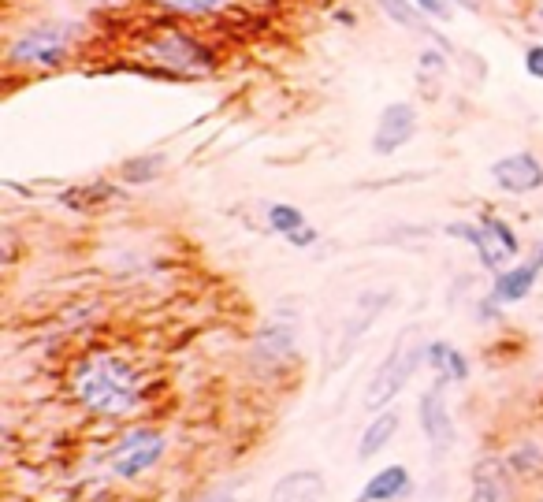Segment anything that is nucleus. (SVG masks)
Returning a JSON list of instances; mask_svg holds the SVG:
<instances>
[{
  "label": "nucleus",
  "mask_w": 543,
  "mask_h": 502,
  "mask_svg": "<svg viewBox=\"0 0 543 502\" xmlns=\"http://www.w3.org/2000/svg\"><path fill=\"white\" fill-rule=\"evenodd\" d=\"M75 395L86 410L120 417L138 406V387H134V369L123 357H93L75 376Z\"/></svg>",
  "instance_id": "1"
},
{
  "label": "nucleus",
  "mask_w": 543,
  "mask_h": 502,
  "mask_svg": "<svg viewBox=\"0 0 543 502\" xmlns=\"http://www.w3.org/2000/svg\"><path fill=\"white\" fill-rule=\"evenodd\" d=\"M75 41H79V30L71 27V23H38V27H27L23 34L12 38L8 64L34 67V71H53V67L71 60Z\"/></svg>",
  "instance_id": "2"
},
{
  "label": "nucleus",
  "mask_w": 543,
  "mask_h": 502,
  "mask_svg": "<svg viewBox=\"0 0 543 502\" xmlns=\"http://www.w3.org/2000/svg\"><path fill=\"white\" fill-rule=\"evenodd\" d=\"M421 361H428V343H413L410 335H402L395 343V350L387 354L384 365L372 372L369 387H365V406L369 410H384L391 398L406 391L413 372L421 369Z\"/></svg>",
  "instance_id": "3"
},
{
  "label": "nucleus",
  "mask_w": 543,
  "mask_h": 502,
  "mask_svg": "<svg viewBox=\"0 0 543 502\" xmlns=\"http://www.w3.org/2000/svg\"><path fill=\"white\" fill-rule=\"evenodd\" d=\"M146 60L168 67L175 75H205L212 67V49L186 30H157V38L146 41Z\"/></svg>",
  "instance_id": "4"
},
{
  "label": "nucleus",
  "mask_w": 543,
  "mask_h": 502,
  "mask_svg": "<svg viewBox=\"0 0 543 502\" xmlns=\"http://www.w3.org/2000/svg\"><path fill=\"white\" fill-rule=\"evenodd\" d=\"M160 454H164V436L153 428H134L112 450V473L120 480H134L138 473H146L149 465H157Z\"/></svg>",
  "instance_id": "5"
},
{
  "label": "nucleus",
  "mask_w": 543,
  "mask_h": 502,
  "mask_svg": "<svg viewBox=\"0 0 543 502\" xmlns=\"http://www.w3.org/2000/svg\"><path fill=\"white\" fill-rule=\"evenodd\" d=\"M387 302H391V291H361L358 302H354V309L346 313L343 328H339V350H335V369L339 365H346L350 361V354L358 350V343L365 339V331L376 324V317L387 309Z\"/></svg>",
  "instance_id": "6"
},
{
  "label": "nucleus",
  "mask_w": 543,
  "mask_h": 502,
  "mask_svg": "<svg viewBox=\"0 0 543 502\" xmlns=\"http://www.w3.org/2000/svg\"><path fill=\"white\" fill-rule=\"evenodd\" d=\"M417 127H421L417 108H413L410 101H391V105L380 112V123H376V131H372V153H376V157L398 153V149L410 146L413 138H417Z\"/></svg>",
  "instance_id": "7"
},
{
  "label": "nucleus",
  "mask_w": 543,
  "mask_h": 502,
  "mask_svg": "<svg viewBox=\"0 0 543 502\" xmlns=\"http://www.w3.org/2000/svg\"><path fill=\"white\" fill-rule=\"evenodd\" d=\"M417 417H421V432L424 439L432 443V454L443 458V454H451L454 447V421H451V410H447V398H443V384L428 387L417 402Z\"/></svg>",
  "instance_id": "8"
},
{
  "label": "nucleus",
  "mask_w": 543,
  "mask_h": 502,
  "mask_svg": "<svg viewBox=\"0 0 543 502\" xmlns=\"http://www.w3.org/2000/svg\"><path fill=\"white\" fill-rule=\"evenodd\" d=\"M491 179L499 190L506 194H536L543 190V160L536 153H510V157H499L491 164Z\"/></svg>",
  "instance_id": "9"
},
{
  "label": "nucleus",
  "mask_w": 543,
  "mask_h": 502,
  "mask_svg": "<svg viewBox=\"0 0 543 502\" xmlns=\"http://www.w3.org/2000/svg\"><path fill=\"white\" fill-rule=\"evenodd\" d=\"M473 250H477L480 265L488 268V272H503L517 253H521V242H517L514 227L506 224V220H499V216H484V220H480V238Z\"/></svg>",
  "instance_id": "10"
},
{
  "label": "nucleus",
  "mask_w": 543,
  "mask_h": 502,
  "mask_svg": "<svg viewBox=\"0 0 543 502\" xmlns=\"http://www.w3.org/2000/svg\"><path fill=\"white\" fill-rule=\"evenodd\" d=\"M543 268L536 261H525V265H514V268H503V272H495V283H491V298L499 305H517L525 302L536 287V279H540Z\"/></svg>",
  "instance_id": "11"
},
{
  "label": "nucleus",
  "mask_w": 543,
  "mask_h": 502,
  "mask_svg": "<svg viewBox=\"0 0 543 502\" xmlns=\"http://www.w3.org/2000/svg\"><path fill=\"white\" fill-rule=\"evenodd\" d=\"M294 357V328L287 324H268L261 335H257V343H253V361H261V365H287Z\"/></svg>",
  "instance_id": "12"
},
{
  "label": "nucleus",
  "mask_w": 543,
  "mask_h": 502,
  "mask_svg": "<svg viewBox=\"0 0 543 502\" xmlns=\"http://www.w3.org/2000/svg\"><path fill=\"white\" fill-rule=\"evenodd\" d=\"M324 499V480L313 469H302V473H287L279 480L268 502H320Z\"/></svg>",
  "instance_id": "13"
},
{
  "label": "nucleus",
  "mask_w": 543,
  "mask_h": 502,
  "mask_svg": "<svg viewBox=\"0 0 543 502\" xmlns=\"http://www.w3.org/2000/svg\"><path fill=\"white\" fill-rule=\"evenodd\" d=\"M428 365L439 376V384H462V380H469V357L454 343H443V339L428 343Z\"/></svg>",
  "instance_id": "14"
},
{
  "label": "nucleus",
  "mask_w": 543,
  "mask_h": 502,
  "mask_svg": "<svg viewBox=\"0 0 543 502\" xmlns=\"http://www.w3.org/2000/svg\"><path fill=\"white\" fill-rule=\"evenodd\" d=\"M410 491V469L406 465H387L372 476L365 491L358 495V502H395Z\"/></svg>",
  "instance_id": "15"
},
{
  "label": "nucleus",
  "mask_w": 543,
  "mask_h": 502,
  "mask_svg": "<svg viewBox=\"0 0 543 502\" xmlns=\"http://www.w3.org/2000/svg\"><path fill=\"white\" fill-rule=\"evenodd\" d=\"M469 502H506V465L488 458L473 469V499Z\"/></svg>",
  "instance_id": "16"
},
{
  "label": "nucleus",
  "mask_w": 543,
  "mask_h": 502,
  "mask_svg": "<svg viewBox=\"0 0 543 502\" xmlns=\"http://www.w3.org/2000/svg\"><path fill=\"white\" fill-rule=\"evenodd\" d=\"M395 432H398V413L395 410L376 413V417L369 421V428L361 432V443H358L361 462H369V458H376L380 450H387V443L395 439Z\"/></svg>",
  "instance_id": "17"
},
{
  "label": "nucleus",
  "mask_w": 543,
  "mask_h": 502,
  "mask_svg": "<svg viewBox=\"0 0 543 502\" xmlns=\"http://www.w3.org/2000/svg\"><path fill=\"white\" fill-rule=\"evenodd\" d=\"M376 4H380V12H384L391 23H398V27H406V30H417V34H428V38H436L439 45L451 53V41H443L436 30L428 27V19L417 12V4H413V0H376Z\"/></svg>",
  "instance_id": "18"
},
{
  "label": "nucleus",
  "mask_w": 543,
  "mask_h": 502,
  "mask_svg": "<svg viewBox=\"0 0 543 502\" xmlns=\"http://www.w3.org/2000/svg\"><path fill=\"white\" fill-rule=\"evenodd\" d=\"M120 194L116 186L108 183H90V186H75V190H64L60 194V205H67V209L75 212H93L97 205H105V201H112Z\"/></svg>",
  "instance_id": "19"
},
{
  "label": "nucleus",
  "mask_w": 543,
  "mask_h": 502,
  "mask_svg": "<svg viewBox=\"0 0 543 502\" xmlns=\"http://www.w3.org/2000/svg\"><path fill=\"white\" fill-rule=\"evenodd\" d=\"M164 153H146V157H131V160H123V183H131V186H142V183H153L160 172H164Z\"/></svg>",
  "instance_id": "20"
},
{
  "label": "nucleus",
  "mask_w": 543,
  "mask_h": 502,
  "mask_svg": "<svg viewBox=\"0 0 543 502\" xmlns=\"http://www.w3.org/2000/svg\"><path fill=\"white\" fill-rule=\"evenodd\" d=\"M157 8L172 15H186V19H201V15H220L227 12L235 0H153Z\"/></svg>",
  "instance_id": "21"
},
{
  "label": "nucleus",
  "mask_w": 543,
  "mask_h": 502,
  "mask_svg": "<svg viewBox=\"0 0 543 502\" xmlns=\"http://www.w3.org/2000/svg\"><path fill=\"white\" fill-rule=\"evenodd\" d=\"M305 212L298 205H287V201H276V205H268V231H276V235H291L298 227H305Z\"/></svg>",
  "instance_id": "22"
},
{
  "label": "nucleus",
  "mask_w": 543,
  "mask_h": 502,
  "mask_svg": "<svg viewBox=\"0 0 543 502\" xmlns=\"http://www.w3.org/2000/svg\"><path fill=\"white\" fill-rule=\"evenodd\" d=\"M417 75H421L424 82L443 79V75H447V49H421V53H417Z\"/></svg>",
  "instance_id": "23"
},
{
  "label": "nucleus",
  "mask_w": 543,
  "mask_h": 502,
  "mask_svg": "<svg viewBox=\"0 0 543 502\" xmlns=\"http://www.w3.org/2000/svg\"><path fill=\"white\" fill-rule=\"evenodd\" d=\"M417 4V12L424 19H432V23H451L454 19V0H413Z\"/></svg>",
  "instance_id": "24"
},
{
  "label": "nucleus",
  "mask_w": 543,
  "mask_h": 502,
  "mask_svg": "<svg viewBox=\"0 0 543 502\" xmlns=\"http://www.w3.org/2000/svg\"><path fill=\"white\" fill-rule=\"evenodd\" d=\"M443 231H447V238H462L465 246H477V238H480V227L465 224V220H454V224H447Z\"/></svg>",
  "instance_id": "25"
},
{
  "label": "nucleus",
  "mask_w": 543,
  "mask_h": 502,
  "mask_svg": "<svg viewBox=\"0 0 543 502\" xmlns=\"http://www.w3.org/2000/svg\"><path fill=\"white\" fill-rule=\"evenodd\" d=\"M317 227L313 224H305V227H298V231H291V235H287V242H291L294 250H309V246H313V242H317Z\"/></svg>",
  "instance_id": "26"
},
{
  "label": "nucleus",
  "mask_w": 543,
  "mask_h": 502,
  "mask_svg": "<svg viewBox=\"0 0 543 502\" xmlns=\"http://www.w3.org/2000/svg\"><path fill=\"white\" fill-rule=\"evenodd\" d=\"M525 71L532 79H543V45H529L525 49Z\"/></svg>",
  "instance_id": "27"
},
{
  "label": "nucleus",
  "mask_w": 543,
  "mask_h": 502,
  "mask_svg": "<svg viewBox=\"0 0 543 502\" xmlns=\"http://www.w3.org/2000/svg\"><path fill=\"white\" fill-rule=\"evenodd\" d=\"M458 8H465V12H480L484 8V0H454Z\"/></svg>",
  "instance_id": "28"
},
{
  "label": "nucleus",
  "mask_w": 543,
  "mask_h": 502,
  "mask_svg": "<svg viewBox=\"0 0 543 502\" xmlns=\"http://www.w3.org/2000/svg\"><path fill=\"white\" fill-rule=\"evenodd\" d=\"M209 502H231V499H227V495H220V499H209Z\"/></svg>",
  "instance_id": "29"
}]
</instances>
